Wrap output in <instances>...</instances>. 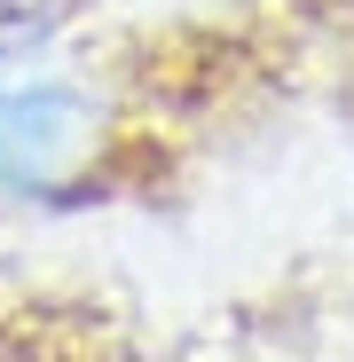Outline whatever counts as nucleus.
<instances>
[{
  "instance_id": "f03ea898",
  "label": "nucleus",
  "mask_w": 354,
  "mask_h": 362,
  "mask_svg": "<svg viewBox=\"0 0 354 362\" xmlns=\"http://www.w3.org/2000/svg\"><path fill=\"white\" fill-rule=\"evenodd\" d=\"M47 0H0V24H16V16H40Z\"/></svg>"
},
{
  "instance_id": "f257e3e1",
  "label": "nucleus",
  "mask_w": 354,
  "mask_h": 362,
  "mask_svg": "<svg viewBox=\"0 0 354 362\" xmlns=\"http://www.w3.org/2000/svg\"><path fill=\"white\" fill-rule=\"evenodd\" d=\"M87 142H95V110L79 95H64V87L0 95V181H8V189H47V181H64Z\"/></svg>"
}]
</instances>
